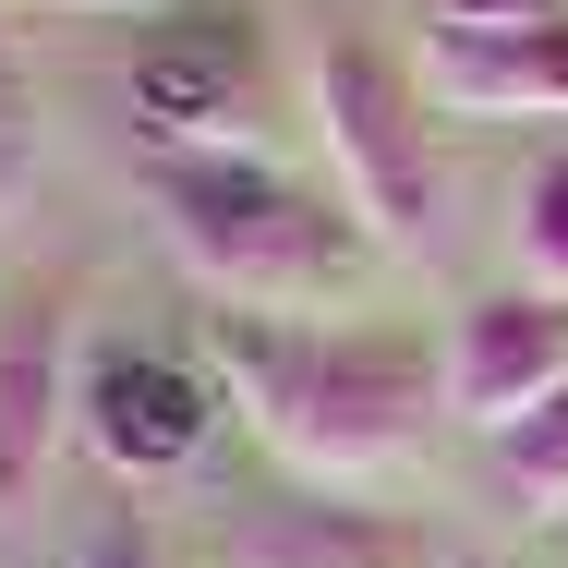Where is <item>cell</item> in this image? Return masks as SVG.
I'll use <instances>...</instances> for the list:
<instances>
[{
  "label": "cell",
  "instance_id": "4fadbf2b",
  "mask_svg": "<svg viewBox=\"0 0 568 568\" xmlns=\"http://www.w3.org/2000/svg\"><path fill=\"white\" fill-rule=\"evenodd\" d=\"M568 0H448V24H557Z\"/></svg>",
  "mask_w": 568,
  "mask_h": 568
},
{
  "label": "cell",
  "instance_id": "3957f363",
  "mask_svg": "<svg viewBox=\"0 0 568 568\" xmlns=\"http://www.w3.org/2000/svg\"><path fill=\"white\" fill-rule=\"evenodd\" d=\"M315 133H327L339 206L363 219L375 254H448V158L424 133V73H399L387 49L339 37L315 61Z\"/></svg>",
  "mask_w": 568,
  "mask_h": 568
},
{
  "label": "cell",
  "instance_id": "5b68a950",
  "mask_svg": "<svg viewBox=\"0 0 568 568\" xmlns=\"http://www.w3.org/2000/svg\"><path fill=\"white\" fill-rule=\"evenodd\" d=\"M568 387V291H484V303H459L448 351H436V399H448L459 424H484V436H508L532 399H557Z\"/></svg>",
  "mask_w": 568,
  "mask_h": 568
},
{
  "label": "cell",
  "instance_id": "ba28073f",
  "mask_svg": "<svg viewBox=\"0 0 568 568\" xmlns=\"http://www.w3.org/2000/svg\"><path fill=\"white\" fill-rule=\"evenodd\" d=\"M242 568H448V557L424 532L351 508V496H291V508H266L242 532Z\"/></svg>",
  "mask_w": 568,
  "mask_h": 568
},
{
  "label": "cell",
  "instance_id": "7a4b0ae2",
  "mask_svg": "<svg viewBox=\"0 0 568 568\" xmlns=\"http://www.w3.org/2000/svg\"><path fill=\"white\" fill-rule=\"evenodd\" d=\"M145 206L219 315H315L363 278V219L266 158H145Z\"/></svg>",
  "mask_w": 568,
  "mask_h": 568
},
{
  "label": "cell",
  "instance_id": "9c48e42d",
  "mask_svg": "<svg viewBox=\"0 0 568 568\" xmlns=\"http://www.w3.org/2000/svg\"><path fill=\"white\" fill-rule=\"evenodd\" d=\"M496 471H508V496H520L532 520H568V387L532 399V412L496 436Z\"/></svg>",
  "mask_w": 568,
  "mask_h": 568
},
{
  "label": "cell",
  "instance_id": "6da1fadb",
  "mask_svg": "<svg viewBox=\"0 0 568 568\" xmlns=\"http://www.w3.org/2000/svg\"><path fill=\"white\" fill-rule=\"evenodd\" d=\"M219 387L254 424V448L315 496H363L387 471H412L436 399L424 339L387 327H303V315H219Z\"/></svg>",
  "mask_w": 568,
  "mask_h": 568
},
{
  "label": "cell",
  "instance_id": "277c9868",
  "mask_svg": "<svg viewBox=\"0 0 568 568\" xmlns=\"http://www.w3.org/2000/svg\"><path fill=\"white\" fill-rule=\"evenodd\" d=\"M73 436L98 448L110 484H170L194 471L219 436V387L170 351H85V399H73Z\"/></svg>",
  "mask_w": 568,
  "mask_h": 568
},
{
  "label": "cell",
  "instance_id": "7c38bea8",
  "mask_svg": "<svg viewBox=\"0 0 568 568\" xmlns=\"http://www.w3.org/2000/svg\"><path fill=\"white\" fill-rule=\"evenodd\" d=\"M73 568H170V557H158V545L133 532V520H110V532H98V545H85Z\"/></svg>",
  "mask_w": 568,
  "mask_h": 568
},
{
  "label": "cell",
  "instance_id": "30bf717a",
  "mask_svg": "<svg viewBox=\"0 0 568 568\" xmlns=\"http://www.w3.org/2000/svg\"><path fill=\"white\" fill-rule=\"evenodd\" d=\"M508 242H520V278H532V291H568V145H545V158L520 170Z\"/></svg>",
  "mask_w": 568,
  "mask_h": 568
},
{
  "label": "cell",
  "instance_id": "8992f818",
  "mask_svg": "<svg viewBox=\"0 0 568 568\" xmlns=\"http://www.w3.org/2000/svg\"><path fill=\"white\" fill-rule=\"evenodd\" d=\"M85 363H73V278H24L0 303V508L37 496V471L73 436Z\"/></svg>",
  "mask_w": 568,
  "mask_h": 568
},
{
  "label": "cell",
  "instance_id": "52a82bcc",
  "mask_svg": "<svg viewBox=\"0 0 568 568\" xmlns=\"http://www.w3.org/2000/svg\"><path fill=\"white\" fill-rule=\"evenodd\" d=\"M424 98L471 121H568V12L557 24H436Z\"/></svg>",
  "mask_w": 568,
  "mask_h": 568
},
{
  "label": "cell",
  "instance_id": "8fae6325",
  "mask_svg": "<svg viewBox=\"0 0 568 568\" xmlns=\"http://www.w3.org/2000/svg\"><path fill=\"white\" fill-rule=\"evenodd\" d=\"M24 194V85H12V49H0V206Z\"/></svg>",
  "mask_w": 568,
  "mask_h": 568
}]
</instances>
